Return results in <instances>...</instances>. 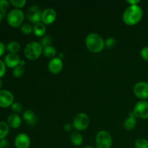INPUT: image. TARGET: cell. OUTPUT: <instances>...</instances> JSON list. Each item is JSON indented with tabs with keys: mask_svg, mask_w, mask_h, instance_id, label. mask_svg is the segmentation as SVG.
Returning a JSON list of instances; mask_svg holds the SVG:
<instances>
[{
	"mask_svg": "<svg viewBox=\"0 0 148 148\" xmlns=\"http://www.w3.org/2000/svg\"><path fill=\"white\" fill-rule=\"evenodd\" d=\"M143 17V9L139 5H130L125 9L122 15L123 22L130 26L135 25Z\"/></svg>",
	"mask_w": 148,
	"mask_h": 148,
	"instance_id": "1",
	"label": "cell"
},
{
	"mask_svg": "<svg viewBox=\"0 0 148 148\" xmlns=\"http://www.w3.org/2000/svg\"><path fill=\"white\" fill-rule=\"evenodd\" d=\"M85 45L90 52L99 53L105 48V40L98 33H90L85 38Z\"/></svg>",
	"mask_w": 148,
	"mask_h": 148,
	"instance_id": "2",
	"label": "cell"
},
{
	"mask_svg": "<svg viewBox=\"0 0 148 148\" xmlns=\"http://www.w3.org/2000/svg\"><path fill=\"white\" fill-rule=\"evenodd\" d=\"M43 48L39 42L32 41L27 43L24 49L25 56L28 60L34 61L43 54Z\"/></svg>",
	"mask_w": 148,
	"mask_h": 148,
	"instance_id": "3",
	"label": "cell"
},
{
	"mask_svg": "<svg viewBox=\"0 0 148 148\" xmlns=\"http://www.w3.org/2000/svg\"><path fill=\"white\" fill-rule=\"evenodd\" d=\"M24 20V12L19 9H14V10H11L7 16V22L8 25L14 28L21 27Z\"/></svg>",
	"mask_w": 148,
	"mask_h": 148,
	"instance_id": "4",
	"label": "cell"
},
{
	"mask_svg": "<svg viewBox=\"0 0 148 148\" xmlns=\"http://www.w3.org/2000/svg\"><path fill=\"white\" fill-rule=\"evenodd\" d=\"M113 139L111 134L106 130H101L95 136V145L97 148H111Z\"/></svg>",
	"mask_w": 148,
	"mask_h": 148,
	"instance_id": "5",
	"label": "cell"
},
{
	"mask_svg": "<svg viewBox=\"0 0 148 148\" xmlns=\"http://www.w3.org/2000/svg\"><path fill=\"white\" fill-rule=\"evenodd\" d=\"M90 124V119L85 113H79L75 116L72 125L77 131H84L87 130Z\"/></svg>",
	"mask_w": 148,
	"mask_h": 148,
	"instance_id": "6",
	"label": "cell"
},
{
	"mask_svg": "<svg viewBox=\"0 0 148 148\" xmlns=\"http://www.w3.org/2000/svg\"><path fill=\"white\" fill-rule=\"evenodd\" d=\"M132 112L136 118L147 119H148V101H138L134 106Z\"/></svg>",
	"mask_w": 148,
	"mask_h": 148,
	"instance_id": "7",
	"label": "cell"
},
{
	"mask_svg": "<svg viewBox=\"0 0 148 148\" xmlns=\"http://www.w3.org/2000/svg\"><path fill=\"white\" fill-rule=\"evenodd\" d=\"M41 10L37 5H31L27 10L26 17L27 20L33 24H37L41 21Z\"/></svg>",
	"mask_w": 148,
	"mask_h": 148,
	"instance_id": "8",
	"label": "cell"
},
{
	"mask_svg": "<svg viewBox=\"0 0 148 148\" xmlns=\"http://www.w3.org/2000/svg\"><path fill=\"white\" fill-rule=\"evenodd\" d=\"M133 92L141 101L148 99V82H139L136 83L133 88Z\"/></svg>",
	"mask_w": 148,
	"mask_h": 148,
	"instance_id": "9",
	"label": "cell"
},
{
	"mask_svg": "<svg viewBox=\"0 0 148 148\" xmlns=\"http://www.w3.org/2000/svg\"><path fill=\"white\" fill-rule=\"evenodd\" d=\"M14 103V95L12 92L7 90H0V108H6L11 107Z\"/></svg>",
	"mask_w": 148,
	"mask_h": 148,
	"instance_id": "10",
	"label": "cell"
},
{
	"mask_svg": "<svg viewBox=\"0 0 148 148\" xmlns=\"http://www.w3.org/2000/svg\"><path fill=\"white\" fill-rule=\"evenodd\" d=\"M57 14L56 12L52 8H47L42 12L41 23L46 25H51L56 20Z\"/></svg>",
	"mask_w": 148,
	"mask_h": 148,
	"instance_id": "11",
	"label": "cell"
},
{
	"mask_svg": "<svg viewBox=\"0 0 148 148\" xmlns=\"http://www.w3.org/2000/svg\"><path fill=\"white\" fill-rule=\"evenodd\" d=\"M14 147L16 148H29L30 145V139L25 133H20L14 139Z\"/></svg>",
	"mask_w": 148,
	"mask_h": 148,
	"instance_id": "12",
	"label": "cell"
},
{
	"mask_svg": "<svg viewBox=\"0 0 148 148\" xmlns=\"http://www.w3.org/2000/svg\"><path fill=\"white\" fill-rule=\"evenodd\" d=\"M49 71L53 75H57L63 69V62L62 59L59 57H55L53 59H50L48 64Z\"/></svg>",
	"mask_w": 148,
	"mask_h": 148,
	"instance_id": "13",
	"label": "cell"
},
{
	"mask_svg": "<svg viewBox=\"0 0 148 148\" xmlns=\"http://www.w3.org/2000/svg\"><path fill=\"white\" fill-rule=\"evenodd\" d=\"M20 58L17 53H7L4 59V62L6 66L9 68L14 69L17 66L20 64Z\"/></svg>",
	"mask_w": 148,
	"mask_h": 148,
	"instance_id": "14",
	"label": "cell"
},
{
	"mask_svg": "<svg viewBox=\"0 0 148 148\" xmlns=\"http://www.w3.org/2000/svg\"><path fill=\"white\" fill-rule=\"evenodd\" d=\"M7 123L10 128L17 129L21 126L22 119L18 114H12L7 118Z\"/></svg>",
	"mask_w": 148,
	"mask_h": 148,
	"instance_id": "15",
	"label": "cell"
},
{
	"mask_svg": "<svg viewBox=\"0 0 148 148\" xmlns=\"http://www.w3.org/2000/svg\"><path fill=\"white\" fill-rule=\"evenodd\" d=\"M23 118L25 122L30 126H35L37 123V118L34 112L31 110H25L23 112Z\"/></svg>",
	"mask_w": 148,
	"mask_h": 148,
	"instance_id": "16",
	"label": "cell"
},
{
	"mask_svg": "<svg viewBox=\"0 0 148 148\" xmlns=\"http://www.w3.org/2000/svg\"><path fill=\"white\" fill-rule=\"evenodd\" d=\"M137 124V118L134 115L133 112H131L130 114V116L124 121V127L125 130L130 131L135 128Z\"/></svg>",
	"mask_w": 148,
	"mask_h": 148,
	"instance_id": "17",
	"label": "cell"
},
{
	"mask_svg": "<svg viewBox=\"0 0 148 148\" xmlns=\"http://www.w3.org/2000/svg\"><path fill=\"white\" fill-rule=\"evenodd\" d=\"M46 32V25L43 23H38L33 27V33L37 37H43Z\"/></svg>",
	"mask_w": 148,
	"mask_h": 148,
	"instance_id": "18",
	"label": "cell"
},
{
	"mask_svg": "<svg viewBox=\"0 0 148 148\" xmlns=\"http://www.w3.org/2000/svg\"><path fill=\"white\" fill-rule=\"evenodd\" d=\"M70 140L75 146H80L83 143V137L78 132H75L71 134Z\"/></svg>",
	"mask_w": 148,
	"mask_h": 148,
	"instance_id": "19",
	"label": "cell"
},
{
	"mask_svg": "<svg viewBox=\"0 0 148 148\" xmlns=\"http://www.w3.org/2000/svg\"><path fill=\"white\" fill-rule=\"evenodd\" d=\"M20 45L17 41H11L6 46V49L10 53H17L20 51Z\"/></svg>",
	"mask_w": 148,
	"mask_h": 148,
	"instance_id": "20",
	"label": "cell"
},
{
	"mask_svg": "<svg viewBox=\"0 0 148 148\" xmlns=\"http://www.w3.org/2000/svg\"><path fill=\"white\" fill-rule=\"evenodd\" d=\"M43 56H46V58H49V59H53V58L56 57V50L53 46H48V47L43 48Z\"/></svg>",
	"mask_w": 148,
	"mask_h": 148,
	"instance_id": "21",
	"label": "cell"
},
{
	"mask_svg": "<svg viewBox=\"0 0 148 148\" xmlns=\"http://www.w3.org/2000/svg\"><path fill=\"white\" fill-rule=\"evenodd\" d=\"M10 132V127L7 123L0 121V140L5 139Z\"/></svg>",
	"mask_w": 148,
	"mask_h": 148,
	"instance_id": "22",
	"label": "cell"
},
{
	"mask_svg": "<svg viewBox=\"0 0 148 148\" xmlns=\"http://www.w3.org/2000/svg\"><path fill=\"white\" fill-rule=\"evenodd\" d=\"M20 31L25 35H30L33 33V27L30 23H24L20 27Z\"/></svg>",
	"mask_w": 148,
	"mask_h": 148,
	"instance_id": "23",
	"label": "cell"
},
{
	"mask_svg": "<svg viewBox=\"0 0 148 148\" xmlns=\"http://www.w3.org/2000/svg\"><path fill=\"white\" fill-rule=\"evenodd\" d=\"M135 148H148V140L145 138H138L134 142Z\"/></svg>",
	"mask_w": 148,
	"mask_h": 148,
	"instance_id": "24",
	"label": "cell"
},
{
	"mask_svg": "<svg viewBox=\"0 0 148 148\" xmlns=\"http://www.w3.org/2000/svg\"><path fill=\"white\" fill-rule=\"evenodd\" d=\"M10 2L7 0H0V12L4 15L10 8Z\"/></svg>",
	"mask_w": 148,
	"mask_h": 148,
	"instance_id": "25",
	"label": "cell"
},
{
	"mask_svg": "<svg viewBox=\"0 0 148 148\" xmlns=\"http://www.w3.org/2000/svg\"><path fill=\"white\" fill-rule=\"evenodd\" d=\"M24 68L23 66H17L16 67H14L12 70V75L14 77L16 78H20L21 77H23V75H24Z\"/></svg>",
	"mask_w": 148,
	"mask_h": 148,
	"instance_id": "26",
	"label": "cell"
},
{
	"mask_svg": "<svg viewBox=\"0 0 148 148\" xmlns=\"http://www.w3.org/2000/svg\"><path fill=\"white\" fill-rule=\"evenodd\" d=\"M10 4H12L14 7H15V9L20 10V9L25 7L27 1L25 0H10Z\"/></svg>",
	"mask_w": 148,
	"mask_h": 148,
	"instance_id": "27",
	"label": "cell"
},
{
	"mask_svg": "<svg viewBox=\"0 0 148 148\" xmlns=\"http://www.w3.org/2000/svg\"><path fill=\"white\" fill-rule=\"evenodd\" d=\"M40 43L41 44V46H43V48H46V47H48V46H51V43H52L51 38L49 36H44L43 37H42Z\"/></svg>",
	"mask_w": 148,
	"mask_h": 148,
	"instance_id": "28",
	"label": "cell"
},
{
	"mask_svg": "<svg viewBox=\"0 0 148 148\" xmlns=\"http://www.w3.org/2000/svg\"><path fill=\"white\" fill-rule=\"evenodd\" d=\"M12 110L14 114H19L23 111V106L19 102H14L11 106Z\"/></svg>",
	"mask_w": 148,
	"mask_h": 148,
	"instance_id": "29",
	"label": "cell"
},
{
	"mask_svg": "<svg viewBox=\"0 0 148 148\" xmlns=\"http://www.w3.org/2000/svg\"><path fill=\"white\" fill-rule=\"evenodd\" d=\"M116 39L112 37L108 38L105 40V47H106L107 49H112L116 46Z\"/></svg>",
	"mask_w": 148,
	"mask_h": 148,
	"instance_id": "30",
	"label": "cell"
},
{
	"mask_svg": "<svg viewBox=\"0 0 148 148\" xmlns=\"http://www.w3.org/2000/svg\"><path fill=\"white\" fill-rule=\"evenodd\" d=\"M140 55L144 60L148 62V46H145L142 49L141 51H140Z\"/></svg>",
	"mask_w": 148,
	"mask_h": 148,
	"instance_id": "31",
	"label": "cell"
},
{
	"mask_svg": "<svg viewBox=\"0 0 148 148\" xmlns=\"http://www.w3.org/2000/svg\"><path fill=\"white\" fill-rule=\"evenodd\" d=\"M6 67L7 66L4 64V61L0 59V79L4 76L6 73Z\"/></svg>",
	"mask_w": 148,
	"mask_h": 148,
	"instance_id": "32",
	"label": "cell"
},
{
	"mask_svg": "<svg viewBox=\"0 0 148 148\" xmlns=\"http://www.w3.org/2000/svg\"><path fill=\"white\" fill-rule=\"evenodd\" d=\"M0 144L2 148H7L9 146V142L7 139H3V140H0Z\"/></svg>",
	"mask_w": 148,
	"mask_h": 148,
	"instance_id": "33",
	"label": "cell"
},
{
	"mask_svg": "<svg viewBox=\"0 0 148 148\" xmlns=\"http://www.w3.org/2000/svg\"><path fill=\"white\" fill-rule=\"evenodd\" d=\"M5 50H6L5 45H4L2 42L0 41V57L4 54V52H5Z\"/></svg>",
	"mask_w": 148,
	"mask_h": 148,
	"instance_id": "34",
	"label": "cell"
},
{
	"mask_svg": "<svg viewBox=\"0 0 148 148\" xmlns=\"http://www.w3.org/2000/svg\"><path fill=\"white\" fill-rule=\"evenodd\" d=\"M72 128H74L73 125H72V124H69V123H67V124H66L64 126V129L65 131L67 132L72 131Z\"/></svg>",
	"mask_w": 148,
	"mask_h": 148,
	"instance_id": "35",
	"label": "cell"
},
{
	"mask_svg": "<svg viewBox=\"0 0 148 148\" xmlns=\"http://www.w3.org/2000/svg\"><path fill=\"white\" fill-rule=\"evenodd\" d=\"M126 2L130 5H138L140 1V0H129V1H126Z\"/></svg>",
	"mask_w": 148,
	"mask_h": 148,
	"instance_id": "36",
	"label": "cell"
},
{
	"mask_svg": "<svg viewBox=\"0 0 148 148\" xmlns=\"http://www.w3.org/2000/svg\"><path fill=\"white\" fill-rule=\"evenodd\" d=\"M25 62L24 60H20V66H24L25 65Z\"/></svg>",
	"mask_w": 148,
	"mask_h": 148,
	"instance_id": "37",
	"label": "cell"
},
{
	"mask_svg": "<svg viewBox=\"0 0 148 148\" xmlns=\"http://www.w3.org/2000/svg\"><path fill=\"white\" fill-rule=\"evenodd\" d=\"M64 55L63 53H59V55H58V57L61 59H64Z\"/></svg>",
	"mask_w": 148,
	"mask_h": 148,
	"instance_id": "38",
	"label": "cell"
},
{
	"mask_svg": "<svg viewBox=\"0 0 148 148\" xmlns=\"http://www.w3.org/2000/svg\"><path fill=\"white\" fill-rule=\"evenodd\" d=\"M2 17H3L2 14H1V12H0V24H1V20H2Z\"/></svg>",
	"mask_w": 148,
	"mask_h": 148,
	"instance_id": "39",
	"label": "cell"
},
{
	"mask_svg": "<svg viewBox=\"0 0 148 148\" xmlns=\"http://www.w3.org/2000/svg\"><path fill=\"white\" fill-rule=\"evenodd\" d=\"M82 148H94L93 147H92V146H90V145H88V146H85L84 147Z\"/></svg>",
	"mask_w": 148,
	"mask_h": 148,
	"instance_id": "40",
	"label": "cell"
},
{
	"mask_svg": "<svg viewBox=\"0 0 148 148\" xmlns=\"http://www.w3.org/2000/svg\"><path fill=\"white\" fill-rule=\"evenodd\" d=\"M1 87H2V81H1V79H0V90H1Z\"/></svg>",
	"mask_w": 148,
	"mask_h": 148,
	"instance_id": "41",
	"label": "cell"
},
{
	"mask_svg": "<svg viewBox=\"0 0 148 148\" xmlns=\"http://www.w3.org/2000/svg\"><path fill=\"white\" fill-rule=\"evenodd\" d=\"M0 148H2V147H1V144H0Z\"/></svg>",
	"mask_w": 148,
	"mask_h": 148,
	"instance_id": "42",
	"label": "cell"
},
{
	"mask_svg": "<svg viewBox=\"0 0 148 148\" xmlns=\"http://www.w3.org/2000/svg\"><path fill=\"white\" fill-rule=\"evenodd\" d=\"M147 12H148V7H147Z\"/></svg>",
	"mask_w": 148,
	"mask_h": 148,
	"instance_id": "43",
	"label": "cell"
}]
</instances>
